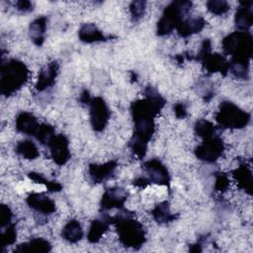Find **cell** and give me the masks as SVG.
I'll list each match as a JSON object with an SVG mask.
<instances>
[{
	"label": "cell",
	"mask_w": 253,
	"mask_h": 253,
	"mask_svg": "<svg viewBox=\"0 0 253 253\" xmlns=\"http://www.w3.org/2000/svg\"><path fill=\"white\" fill-rule=\"evenodd\" d=\"M15 151L21 155L23 158L28 160H34L39 157L40 151L33 140L24 139L18 141L15 146Z\"/></svg>",
	"instance_id": "cell-26"
},
{
	"label": "cell",
	"mask_w": 253,
	"mask_h": 253,
	"mask_svg": "<svg viewBox=\"0 0 253 253\" xmlns=\"http://www.w3.org/2000/svg\"><path fill=\"white\" fill-rule=\"evenodd\" d=\"M224 151L223 140L215 135L205 138L203 142L195 148V155L199 160L207 163L215 162Z\"/></svg>",
	"instance_id": "cell-8"
},
{
	"label": "cell",
	"mask_w": 253,
	"mask_h": 253,
	"mask_svg": "<svg viewBox=\"0 0 253 253\" xmlns=\"http://www.w3.org/2000/svg\"><path fill=\"white\" fill-rule=\"evenodd\" d=\"M234 23L238 31L249 32L253 24V13H252V1L240 2L234 16Z\"/></svg>",
	"instance_id": "cell-16"
},
{
	"label": "cell",
	"mask_w": 253,
	"mask_h": 253,
	"mask_svg": "<svg viewBox=\"0 0 253 253\" xmlns=\"http://www.w3.org/2000/svg\"><path fill=\"white\" fill-rule=\"evenodd\" d=\"M61 236L69 243H76L83 237V229L77 219H70L62 228Z\"/></svg>",
	"instance_id": "cell-24"
},
{
	"label": "cell",
	"mask_w": 253,
	"mask_h": 253,
	"mask_svg": "<svg viewBox=\"0 0 253 253\" xmlns=\"http://www.w3.org/2000/svg\"><path fill=\"white\" fill-rule=\"evenodd\" d=\"M192 5L193 3L191 1H173L168 4L157 22V36H167L171 34L174 29H177L191 10Z\"/></svg>",
	"instance_id": "cell-5"
},
{
	"label": "cell",
	"mask_w": 253,
	"mask_h": 253,
	"mask_svg": "<svg viewBox=\"0 0 253 253\" xmlns=\"http://www.w3.org/2000/svg\"><path fill=\"white\" fill-rule=\"evenodd\" d=\"M250 61L246 60H233L229 61V71L238 79H248L249 77Z\"/></svg>",
	"instance_id": "cell-28"
},
{
	"label": "cell",
	"mask_w": 253,
	"mask_h": 253,
	"mask_svg": "<svg viewBox=\"0 0 253 253\" xmlns=\"http://www.w3.org/2000/svg\"><path fill=\"white\" fill-rule=\"evenodd\" d=\"M190 251H191V252H201V251H202L201 243L193 244V245L190 247Z\"/></svg>",
	"instance_id": "cell-40"
},
{
	"label": "cell",
	"mask_w": 253,
	"mask_h": 253,
	"mask_svg": "<svg viewBox=\"0 0 253 253\" xmlns=\"http://www.w3.org/2000/svg\"><path fill=\"white\" fill-rule=\"evenodd\" d=\"M15 6H16L17 10L22 12V13H28V12L33 11V9H34V4L31 1H28V0L17 1Z\"/></svg>",
	"instance_id": "cell-36"
},
{
	"label": "cell",
	"mask_w": 253,
	"mask_h": 253,
	"mask_svg": "<svg viewBox=\"0 0 253 253\" xmlns=\"http://www.w3.org/2000/svg\"><path fill=\"white\" fill-rule=\"evenodd\" d=\"M55 135V129L49 124H41L35 137L42 145H47L51 138Z\"/></svg>",
	"instance_id": "cell-31"
},
{
	"label": "cell",
	"mask_w": 253,
	"mask_h": 253,
	"mask_svg": "<svg viewBox=\"0 0 253 253\" xmlns=\"http://www.w3.org/2000/svg\"><path fill=\"white\" fill-rule=\"evenodd\" d=\"M58 71H59V64L55 60L43 66L39 72L38 80L35 85L36 90L38 92H42L45 89L53 86L55 83V79L57 77Z\"/></svg>",
	"instance_id": "cell-13"
},
{
	"label": "cell",
	"mask_w": 253,
	"mask_h": 253,
	"mask_svg": "<svg viewBox=\"0 0 253 253\" xmlns=\"http://www.w3.org/2000/svg\"><path fill=\"white\" fill-rule=\"evenodd\" d=\"M216 126L210 121L205 120V119H201L198 120L195 124L194 126V130L195 133L202 137L203 139L205 138H209V137H212L216 135Z\"/></svg>",
	"instance_id": "cell-27"
},
{
	"label": "cell",
	"mask_w": 253,
	"mask_h": 253,
	"mask_svg": "<svg viewBox=\"0 0 253 253\" xmlns=\"http://www.w3.org/2000/svg\"><path fill=\"white\" fill-rule=\"evenodd\" d=\"M30 71L27 65L16 58L2 62L0 69V92L9 97L19 91L29 80Z\"/></svg>",
	"instance_id": "cell-3"
},
{
	"label": "cell",
	"mask_w": 253,
	"mask_h": 253,
	"mask_svg": "<svg viewBox=\"0 0 253 253\" xmlns=\"http://www.w3.org/2000/svg\"><path fill=\"white\" fill-rule=\"evenodd\" d=\"M91 99H92V98H91V96H90L88 90H83L82 93H81V95H80L79 101H80L82 104H84V105H88V104L90 103Z\"/></svg>",
	"instance_id": "cell-39"
},
{
	"label": "cell",
	"mask_w": 253,
	"mask_h": 253,
	"mask_svg": "<svg viewBox=\"0 0 253 253\" xmlns=\"http://www.w3.org/2000/svg\"><path fill=\"white\" fill-rule=\"evenodd\" d=\"M232 177L240 189L244 190L249 195L252 194V173L247 164L241 163L235 170H233Z\"/></svg>",
	"instance_id": "cell-22"
},
{
	"label": "cell",
	"mask_w": 253,
	"mask_h": 253,
	"mask_svg": "<svg viewBox=\"0 0 253 253\" xmlns=\"http://www.w3.org/2000/svg\"><path fill=\"white\" fill-rule=\"evenodd\" d=\"M49 153L55 164L62 166L68 162L71 157L69 150V140L64 134H55L47 144Z\"/></svg>",
	"instance_id": "cell-10"
},
{
	"label": "cell",
	"mask_w": 253,
	"mask_h": 253,
	"mask_svg": "<svg viewBox=\"0 0 253 253\" xmlns=\"http://www.w3.org/2000/svg\"><path fill=\"white\" fill-rule=\"evenodd\" d=\"M221 46L233 60L250 61L253 54V40L249 32L236 31L223 38Z\"/></svg>",
	"instance_id": "cell-4"
},
{
	"label": "cell",
	"mask_w": 253,
	"mask_h": 253,
	"mask_svg": "<svg viewBox=\"0 0 253 253\" xmlns=\"http://www.w3.org/2000/svg\"><path fill=\"white\" fill-rule=\"evenodd\" d=\"M88 106L92 128L98 132L104 130L111 117V112L107 103L102 97H95L91 99Z\"/></svg>",
	"instance_id": "cell-9"
},
{
	"label": "cell",
	"mask_w": 253,
	"mask_h": 253,
	"mask_svg": "<svg viewBox=\"0 0 253 253\" xmlns=\"http://www.w3.org/2000/svg\"><path fill=\"white\" fill-rule=\"evenodd\" d=\"M132 184H133V186L138 187V188H145L148 185H150L151 182L149 181V179H147L145 177H138V178L133 180Z\"/></svg>",
	"instance_id": "cell-38"
},
{
	"label": "cell",
	"mask_w": 253,
	"mask_h": 253,
	"mask_svg": "<svg viewBox=\"0 0 253 253\" xmlns=\"http://www.w3.org/2000/svg\"><path fill=\"white\" fill-rule=\"evenodd\" d=\"M51 250V244L48 240L42 238V237H37L33 238L27 242L19 244L14 252L17 253H46Z\"/></svg>",
	"instance_id": "cell-21"
},
{
	"label": "cell",
	"mask_w": 253,
	"mask_h": 253,
	"mask_svg": "<svg viewBox=\"0 0 253 253\" xmlns=\"http://www.w3.org/2000/svg\"><path fill=\"white\" fill-rule=\"evenodd\" d=\"M151 215L153 219L159 224L171 222L178 217V214L172 213L170 211L169 203L166 201L157 204L154 207V209L151 211Z\"/></svg>",
	"instance_id": "cell-25"
},
{
	"label": "cell",
	"mask_w": 253,
	"mask_h": 253,
	"mask_svg": "<svg viewBox=\"0 0 253 253\" xmlns=\"http://www.w3.org/2000/svg\"><path fill=\"white\" fill-rule=\"evenodd\" d=\"M40 125L41 124H39L38 119L32 113L29 112H21L17 116L15 122L16 129L19 132L33 136L37 134Z\"/></svg>",
	"instance_id": "cell-17"
},
{
	"label": "cell",
	"mask_w": 253,
	"mask_h": 253,
	"mask_svg": "<svg viewBox=\"0 0 253 253\" xmlns=\"http://www.w3.org/2000/svg\"><path fill=\"white\" fill-rule=\"evenodd\" d=\"M118 167L116 160H110L103 164H90L88 173L94 183H102L111 178Z\"/></svg>",
	"instance_id": "cell-15"
},
{
	"label": "cell",
	"mask_w": 253,
	"mask_h": 253,
	"mask_svg": "<svg viewBox=\"0 0 253 253\" xmlns=\"http://www.w3.org/2000/svg\"><path fill=\"white\" fill-rule=\"evenodd\" d=\"M145 1H132L129 5V12L133 21L141 19L145 13Z\"/></svg>",
	"instance_id": "cell-33"
},
{
	"label": "cell",
	"mask_w": 253,
	"mask_h": 253,
	"mask_svg": "<svg viewBox=\"0 0 253 253\" xmlns=\"http://www.w3.org/2000/svg\"><path fill=\"white\" fill-rule=\"evenodd\" d=\"M13 212L6 205H1L0 208V227H4L12 222Z\"/></svg>",
	"instance_id": "cell-35"
},
{
	"label": "cell",
	"mask_w": 253,
	"mask_h": 253,
	"mask_svg": "<svg viewBox=\"0 0 253 253\" xmlns=\"http://www.w3.org/2000/svg\"><path fill=\"white\" fill-rule=\"evenodd\" d=\"M46 22L47 19L44 16L39 17L35 19L29 27V34L34 42V43L38 46H41L44 42V34L46 30Z\"/></svg>",
	"instance_id": "cell-23"
},
{
	"label": "cell",
	"mask_w": 253,
	"mask_h": 253,
	"mask_svg": "<svg viewBox=\"0 0 253 253\" xmlns=\"http://www.w3.org/2000/svg\"><path fill=\"white\" fill-rule=\"evenodd\" d=\"M128 197V192L122 187H112L107 189L101 199V211H109L112 209H124V205Z\"/></svg>",
	"instance_id": "cell-11"
},
{
	"label": "cell",
	"mask_w": 253,
	"mask_h": 253,
	"mask_svg": "<svg viewBox=\"0 0 253 253\" xmlns=\"http://www.w3.org/2000/svg\"><path fill=\"white\" fill-rule=\"evenodd\" d=\"M144 98L130 104V113L133 121V133L128 146L131 152L139 159L147 151V144L155 131L154 119L165 106V99L152 86H146Z\"/></svg>",
	"instance_id": "cell-1"
},
{
	"label": "cell",
	"mask_w": 253,
	"mask_h": 253,
	"mask_svg": "<svg viewBox=\"0 0 253 253\" xmlns=\"http://www.w3.org/2000/svg\"><path fill=\"white\" fill-rule=\"evenodd\" d=\"M229 186V179L224 173H215L214 190L217 192H225Z\"/></svg>",
	"instance_id": "cell-34"
},
{
	"label": "cell",
	"mask_w": 253,
	"mask_h": 253,
	"mask_svg": "<svg viewBox=\"0 0 253 253\" xmlns=\"http://www.w3.org/2000/svg\"><path fill=\"white\" fill-rule=\"evenodd\" d=\"M142 167L147 173L148 179L151 183L161 186H169L171 179L170 174L166 166L159 159H149L143 163Z\"/></svg>",
	"instance_id": "cell-12"
},
{
	"label": "cell",
	"mask_w": 253,
	"mask_h": 253,
	"mask_svg": "<svg viewBox=\"0 0 253 253\" xmlns=\"http://www.w3.org/2000/svg\"><path fill=\"white\" fill-rule=\"evenodd\" d=\"M111 222L116 226L120 242L128 248L139 249L146 241V234L142 223L133 217V213L122 211L111 216Z\"/></svg>",
	"instance_id": "cell-2"
},
{
	"label": "cell",
	"mask_w": 253,
	"mask_h": 253,
	"mask_svg": "<svg viewBox=\"0 0 253 253\" xmlns=\"http://www.w3.org/2000/svg\"><path fill=\"white\" fill-rule=\"evenodd\" d=\"M196 60L202 62L204 69L209 73H220L225 76L229 71V61L219 53L211 52V42L209 39L203 41Z\"/></svg>",
	"instance_id": "cell-7"
},
{
	"label": "cell",
	"mask_w": 253,
	"mask_h": 253,
	"mask_svg": "<svg viewBox=\"0 0 253 253\" xmlns=\"http://www.w3.org/2000/svg\"><path fill=\"white\" fill-rule=\"evenodd\" d=\"M217 125L222 128L237 129L245 127L250 122V114L230 101H222L214 115Z\"/></svg>",
	"instance_id": "cell-6"
},
{
	"label": "cell",
	"mask_w": 253,
	"mask_h": 253,
	"mask_svg": "<svg viewBox=\"0 0 253 253\" xmlns=\"http://www.w3.org/2000/svg\"><path fill=\"white\" fill-rule=\"evenodd\" d=\"M78 38L81 42L86 43H92L97 42H105L111 39V37H106L95 24L86 23L83 24L78 31Z\"/></svg>",
	"instance_id": "cell-20"
},
{
	"label": "cell",
	"mask_w": 253,
	"mask_h": 253,
	"mask_svg": "<svg viewBox=\"0 0 253 253\" xmlns=\"http://www.w3.org/2000/svg\"><path fill=\"white\" fill-rule=\"evenodd\" d=\"M28 177L34 181L35 183H39V184H42L45 186V188L49 191V192H59L62 189V185L56 181H49L47 180L44 176H42L40 173L37 172H30L28 174Z\"/></svg>",
	"instance_id": "cell-30"
},
{
	"label": "cell",
	"mask_w": 253,
	"mask_h": 253,
	"mask_svg": "<svg viewBox=\"0 0 253 253\" xmlns=\"http://www.w3.org/2000/svg\"><path fill=\"white\" fill-rule=\"evenodd\" d=\"M207 8L211 14L222 15L229 10L230 6L223 0H210L207 2Z\"/></svg>",
	"instance_id": "cell-32"
},
{
	"label": "cell",
	"mask_w": 253,
	"mask_h": 253,
	"mask_svg": "<svg viewBox=\"0 0 253 253\" xmlns=\"http://www.w3.org/2000/svg\"><path fill=\"white\" fill-rule=\"evenodd\" d=\"M173 109H174V114L178 119H184L187 116V108L183 103L181 102L176 103Z\"/></svg>",
	"instance_id": "cell-37"
},
{
	"label": "cell",
	"mask_w": 253,
	"mask_h": 253,
	"mask_svg": "<svg viewBox=\"0 0 253 253\" xmlns=\"http://www.w3.org/2000/svg\"><path fill=\"white\" fill-rule=\"evenodd\" d=\"M111 222V216L105 214L100 218L94 219L89 227L88 233H87V239L90 243H97L102 236L108 231Z\"/></svg>",
	"instance_id": "cell-19"
},
{
	"label": "cell",
	"mask_w": 253,
	"mask_h": 253,
	"mask_svg": "<svg viewBox=\"0 0 253 253\" xmlns=\"http://www.w3.org/2000/svg\"><path fill=\"white\" fill-rule=\"evenodd\" d=\"M17 239V230L16 224L11 222L10 224L1 227V234H0V244L1 247H6L9 245H13Z\"/></svg>",
	"instance_id": "cell-29"
},
{
	"label": "cell",
	"mask_w": 253,
	"mask_h": 253,
	"mask_svg": "<svg viewBox=\"0 0 253 253\" xmlns=\"http://www.w3.org/2000/svg\"><path fill=\"white\" fill-rule=\"evenodd\" d=\"M207 25L203 17H189L185 18L177 27V33L182 38H187L197 33H200Z\"/></svg>",
	"instance_id": "cell-18"
},
{
	"label": "cell",
	"mask_w": 253,
	"mask_h": 253,
	"mask_svg": "<svg viewBox=\"0 0 253 253\" xmlns=\"http://www.w3.org/2000/svg\"><path fill=\"white\" fill-rule=\"evenodd\" d=\"M26 202L32 210L42 214H51L56 211L55 203L42 193H31Z\"/></svg>",
	"instance_id": "cell-14"
}]
</instances>
